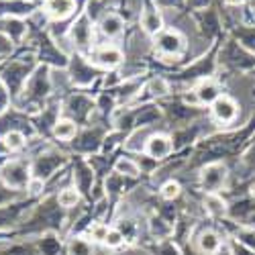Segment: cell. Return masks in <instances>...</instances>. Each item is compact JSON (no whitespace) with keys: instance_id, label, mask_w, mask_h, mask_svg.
I'll use <instances>...</instances> for the list:
<instances>
[{"instance_id":"43","label":"cell","mask_w":255,"mask_h":255,"mask_svg":"<svg viewBox=\"0 0 255 255\" xmlns=\"http://www.w3.org/2000/svg\"><path fill=\"white\" fill-rule=\"evenodd\" d=\"M109 231H111V225L106 221H94V223H90V227L86 229L84 235H86L94 245H104Z\"/></svg>"},{"instance_id":"49","label":"cell","mask_w":255,"mask_h":255,"mask_svg":"<svg viewBox=\"0 0 255 255\" xmlns=\"http://www.w3.org/2000/svg\"><path fill=\"white\" fill-rule=\"evenodd\" d=\"M12 96L8 92V88L2 84V80H0V115H4L8 109H12Z\"/></svg>"},{"instance_id":"18","label":"cell","mask_w":255,"mask_h":255,"mask_svg":"<svg viewBox=\"0 0 255 255\" xmlns=\"http://www.w3.org/2000/svg\"><path fill=\"white\" fill-rule=\"evenodd\" d=\"M192 16H194V27H196V31L200 33L202 41H204L206 45H210L212 39L221 35V27H223V23H221V12H219L215 6H210V8H206V10L194 12Z\"/></svg>"},{"instance_id":"27","label":"cell","mask_w":255,"mask_h":255,"mask_svg":"<svg viewBox=\"0 0 255 255\" xmlns=\"http://www.w3.org/2000/svg\"><path fill=\"white\" fill-rule=\"evenodd\" d=\"M125 18L117 12V10H109V12H104L98 20H96V33H100L102 37L106 39H117L125 33Z\"/></svg>"},{"instance_id":"10","label":"cell","mask_w":255,"mask_h":255,"mask_svg":"<svg viewBox=\"0 0 255 255\" xmlns=\"http://www.w3.org/2000/svg\"><path fill=\"white\" fill-rule=\"evenodd\" d=\"M217 61L219 66H225L235 72H249L255 68V55L249 53L245 47H241L233 37L227 43H223L221 51L217 53Z\"/></svg>"},{"instance_id":"2","label":"cell","mask_w":255,"mask_h":255,"mask_svg":"<svg viewBox=\"0 0 255 255\" xmlns=\"http://www.w3.org/2000/svg\"><path fill=\"white\" fill-rule=\"evenodd\" d=\"M37 63V55L33 49H20L18 53H12V57H8L2 66V72H0V80L8 88L12 100L18 98V94L23 92L27 80L31 78V74L35 72ZM14 104V102H12Z\"/></svg>"},{"instance_id":"33","label":"cell","mask_w":255,"mask_h":255,"mask_svg":"<svg viewBox=\"0 0 255 255\" xmlns=\"http://www.w3.org/2000/svg\"><path fill=\"white\" fill-rule=\"evenodd\" d=\"M202 208L210 219H225L229 212V202L221 192H210L202 196Z\"/></svg>"},{"instance_id":"26","label":"cell","mask_w":255,"mask_h":255,"mask_svg":"<svg viewBox=\"0 0 255 255\" xmlns=\"http://www.w3.org/2000/svg\"><path fill=\"white\" fill-rule=\"evenodd\" d=\"M39 8L41 4L35 2V0H0V18H29Z\"/></svg>"},{"instance_id":"46","label":"cell","mask_w":255,"mask_h":255,"mask_svg":"<svg viewBox=\"0 0 255 255\" xmlns=\"http://www.w3.org/2000/svg\"><path fill=\"white\" fill-rule=\"evenodd\" d=\"M104 247L106 249H111V251H121L123 247H127V241L123 237V233L115 227H111L109 231V235H106V241H104Z\"/></svg>"},{"instance_id":"9","label":"cell","mask_w":255,"mask_h":255,"mask_svg":"<svg viewBox=\"0 0 255 255\" xmlns=\"http://www.w3.org/2000/svg\"><path fill=\"white\" fill-rule=\"evenodd\" d=\"M70 84L74 88H90L92 84L98 80V76H102V72L92 63V59L88 55H82L78 51H74L70 55V63L66 70Z\"/></svg>"},{"instance_id":"17","label":"cell","mask_w":255,"mask_h":255,"mask_svg":"<svg viewBox=\"0 0 255 255\" xmlns=\"http://www.w3.org/2000/svg\"><path fill=\"white\" fill-rule=\"evenodd\" d=\"M10 131H20V133H25L29 139L37 137V131L33 127L31 117L25 115L23 111L14 109V106H12V109H8L4 115H0V137H4Z\"/></svg>"},{"instance_id":"51","label":"cell","mask_w":255,"mask_h":255,"mask_svg":"<svg viewBox=\"0 0 255 255\" xmlns=\"http://www.w3.org/2000/svg\"><path fill=\"white\" fill-rule=\"evenodd\" d=\"M215 0H186V6L192 10V12H200V10H206L212 6Z\"/></svg>"},{"instance_id":"31","label":"cell","mask_w":255,"mask_h":255,"mask_svg":"<svg viewBox=\"0 0 255 255\" xmlns=\"http://www.w3.org/2000/svg\"><path fill=\"white\" fill-rule=\"evenodd\" d=\"M0 255H41L33 243V239L6 237L0 239Z\"/></svg>"},{"instance_id":"8","label":"cell","mask_w":255,"mask_h":255,"mask_svg":"<svg viewBox=\"0 0 255 255\" xmlns=\"http://www.w3.org/2000/svg\"><path fill=\"white\" fill-rule=\"evenodd\" d=\"M0 180L12 190L27 192V186L33 180L31 159H27V155H23V153L14 155L12 159H8L2 167H0Z\"/></svg>"},{"instance_id":"6","label":"cell","mask_w":255,"mask_h":255,"mask_svg":"<svg viewBox=\"0 0 255 255\" xmlns=\"http://www.w3.org/2000/svg\"><path fill=\"white\" fill-rule=\"evenodd\" d=\"M61 117L76 121L80 127H86L96 119V98L84 92H72L61 100Z\"/></svg>"},{"instance_id":"50","label":"cell","mask_w":255,"mask_h":255,"mask_svg":"<svg viewBox=\"0 0 255 255\" xmlns=\"http://www.w3.org/2000/svg\"><path fill=\"white\" fill-rule=\"evenodd\" d=\"M153 2L163 10H180L186 4V0H153Z\"/></svg>"},{"instance_id":"29","label":"cell","mask_w":255,"mask_h":255,"mask_svg":"<svg viewBox=\"0 0 255 255\" xmlns=\"http://www.w3.org/2000/svg\"><path fill=\"white\" fill-rule=\"evenodd\" d=\"M33 243L37 247V251L41 255H63L66 253V241H63V235L59 233H43L39 237H33Z\"/></svg>"},{"instance_id":"44","label":"cell","mask_w":255,"mask_h":255,"mask_svg":"<svg viewBox=\"0 0 255 255\" xmlns=\"http://www.w3.org/2000/svg\"><path fill=\"white\" fill-rule=\"evenodd\" d=\"M235 241H239L243 247L255 253V229L251 227H241L235 231Z\"/></svg>"},{"instance_id":"13","label":"cell","mask_w":255,"mask_h":255,"mask_svg":"<svg viewBox=\"0 0 255 255\" xmlns=\"http://www.w3.org/2000/svg\"><path fill=\"white\" fill-rule=\"evenodd\" d=\"M229 167L225 161H208L198 167V186L204 194L223 192L229 184Z\"/></svg>"},{"instance_id":"24","label":"cell","mask_w":255,"mask_h":255,"mask_svg":"<svg viewBox=\"0 0 255 255\" xmlns=\"http://www.w3.org/2000/svg\"><path fill=\"white\" fill-rule=\"evenodd\" d=\"M0 33H4L14 45H23L29 39V20L27 18H14V16H6L0 18Z\"/></svg>"},{"instance_id":"11","label":"cell","mask_w":255,"mask_h":255,"mask_svg":"<svg viewBox=\"0 0 255 255\" xmlns=\"http://www.w3.org/2000/svg\"><path fill=\"white\" fill-rule=\"evenodd\" d=\"M41 198H20L16 202L0 206V233H12L25 223L29 212L35 208V204Z\"/></svg>"},{"instance_id":"16","label":"cell","mask_w":255,"mask_h":255,"mask_svg":"<svg viewBox=\"0 0 255 255\" xmlns=\"http://www.w3.org/2000/svg\"><path fill=\"white\" fill-rule=\"evenodd\" d=\"M139 25L145 37L153 39L157 33L165 29V16L163 10L153 2V0H141V8H139Z\"/></svg>"},{"instance_id":"4","label":"cell","mask_w":255,"mask_h":255,"mask_svg":"<svg viewBox=\"0 0 255 255\" xmlns=\"http://www.w3.org/2000/svg\"><path fill=\"white\" fill-rule=\"evenodd\" d=\"M72 161V153L57 149L53 143H49L47 147H43L37 155L31 157V169H33V178L39 180H51L57 172H61L63 167H68Z\"/></svg>"},{"instance_id":"39","label":"cell","mask_w":255,"mask_h":255,"mask_svg":"<svg viewBox=\"0 0 255 255\" xmlns=\"http://www.w3.org/2000/svg\"><path fill=\"white\" fill-rule=\"evenodd\" d=\"M231 33L241 47L255 55V25H237L235 29H231Z\"/></svg>"},{"instance_id":"19","label":"cell","mask_w":255,"mask_h":255,"mask_svg":"<svg viewBox=\"0 0 255 255\" xmlns=\"http://www.w3.org/2000/svg\"><path fill=\"white\" fill-rule=\"evenodd\" d=\"M210 119L217 125H233L239 119V102L231 94H221L210 104Z\"/></svg>"},{"instance_id":"30","label":"cell","mask_w":255,"mask_h":255,"mask_svg":"<svg viewBox=\"0 0 255 255\" xmlns=\"http://www.w3.org/2000/svg\"><path fill=\"white\" fill-rule=\"evenodd\" d=\"M194 247L200 255H219L223 249V237L217 231L204 229L194 237Z\"/></svg>"},{"instance_id":"15","label":"cell","mask_w":255,"mask_h":255,"mask_svg":"<svg viewBox=\"0 0 255 255\" xmlns=\"http://www.w3.org/2000/svg\"><path fill=\"white\" fill-rule=\"evenodd\" d=\"M90 59L100 72H113L127 61V55L115 43H96V47L90 53Z\"/></svg>"},{"instance_id":"35","label":"cell","mask_w":255,"mask_h":255,"mask_svg":"<svg viewBox=\"0 0 255 255\" xmlns=\"http://www.w3.org/2000/svg\"><path fill=\"white\" fill-rule=\"evenodd\" d=\"M113 172H117V174H121V176H125V178H131V180H139V178L143 176L137 157H135V155H129V153L119 155V157L115 159Z\"/></svg>"},{"instance_id":"52","label":"cell","mask_w":255,"mask_h":255,"mask_svg":"<svg viewBox=\"0 0 255 255\" xmlns=\"http://www.w3.org/2000/svg\"><path fill=\"white\" fill-rule=\"evenodd\" d=\"M12 157H14V155H12V153L6 149V145H4L2 137H0V167H2V165H4L8 159H12Z\"/></svg>"},{"instance_id":"12","label":"cell","mask_w":255,"mask_h":255,"mask_svg":"<svg viewBox=\"0 0 255 255\" xmlns=\"http://www.w3.org/2000/svg\"><path fill=\"white\" fill-rule=\"evenodd\" d=\"M217 68H219V61H217V55L215 53H204V55H200L198 59H194L190 66H186V68H182L178 74H176V82H180V84H184V86H188V84H196L198 82H202V80H208V78H212L215 76V72H217Z\"/></svg>"},{"instance_id":"25","label":"cell","mask_w":255,"mask_h":255,"mask_svg":"<svg viewBox=\"0 0 255 255\" xmlns=\"http://www.w3.org/2000/svg\"><path fill=\"white\" fill-rule=\"evenodd\" d=\"M137 180H131V178H125L117 172H111L102 180V188H104V196L109 200H117L121 196H125L127 192H131L135 188Z\"/></svg>"},{"instance_id":"32","label":"cell","mask_w":255,"mask_h":255,"mask_svg":"<svg viewBox=\"0 0 255 255\" xmlns=\"http://www.w3.org/2000/svg\"><path fill=\"white\" fill-rule=\"evenodd\" d=\"M192 92L196 94V100H198L200 106H210L221 94H225L223 88H221V84L215 78H208V80L198 82L196 86L192 88Z\"/></svg>"},{"instance_id":"53","label":"cell","mask_w":255,"mask_h":255,"mask_svg":"<svg viewBox=\"0 0 255 255\" xmlns=\"http://www.w3.org/2000/svg\"><path fill=\"white\" fill-rule=\"evenodd\" d=\"M225 6H231V8H245L249 6V0H223Z\"/></svg>"},{"instance_id":"37","label":"cell","mask_w":255,"mask_h":255,"mask_svg":"<svg viewBox=\"0 0 255 255\" xmlns=\"http://www.w3.org/2000/svg\"><path fill=\"white\" fill-rule=\"evenodd\" d=\"M55 198H57V204H59L63 210H68V212L80 208L82 202H86V200H84V196L80 194V190H78L74 184H70V186H66V188H61L59 192L55 194Z\"/></svg>"},{"instance_id":"20","label":"cell","mask_w":255,"mask_h":255,"mask_svg":"<svg viewBox=\"0 0 255 255\" xmlns=\"http://www.w3.org/2000/svg\"><path fill=\"white\" fill-rule=\"evenodd\" d=\"M145 155H149L151 159L163 163L169 159V155L174 153V141H172V135L165 133V131H155L149 141L145 145Z\"/></svg>"},{"instance_id":"36","label":"cell","mask_w":255,"mask_h":255,"mask_svg":"<svg viewBox=\"0 0 255 255\" xmlns=\"http://www.w3.org/2000/svg\"><path fill=\"white\" fill-rule=\"evenodd\" d=\"M253 215H255V198H251V196L237 198L235 202L229 204L227 217L233 219V221H247Z\"/></svg>"},{"instance_id":"47","label":"cell","mask_w":255,"mask_h":255,"mask_svg":"<svg viewBox=\"0 0 255 255\" xmlns=\"http://www.w3.org/2000/svg\"><path fill=\"white\" fill-rule=\"evenodd\" d=\"M241 169L245 172L243 176H255V143L243 153V157H241Z\"/></svg>"},{"instance_id":"28","label":"cell","mask_w":255,"mask_h":255,"mask_svg":"<svg viewBox=\"0 0 255 255\" xmlns=\"http://www.w3.org/2000/svg\"><path fill=\"white\" fill-rule=\"evenodd\" d=\"M155 131H159L157 127H137V129H133L129 135H127V139L123 143L125 153H129V155H141L145 151L147 141H149V137Z\"/></svg>"},{"instance_id":"48","label":"cell","mask_w":255,"mask_h":255,"mask_svg":"<svg viewBox=\"0 0 255 255\" xmlns=\"http://www.w3.org/2000/svg\"><path fill=\"white\" fill-rule=\"evenodd\" d=\"M14 43H12V41L4 35V33H0V63H2V61H6L12 53H14Z\"/></svg>"},{"instance_id":"7","label":"cell","mask_w":255,"mask_h":255,"mask_svg":"<svg viewBox=\"0 0 255 255\" xmlns=\"http://www.w3.org/2000/svg\"><path fill=\"white\" fill-rule=\"evenodd\" d=\"M188 49V41L186 35L178 29H163L161 33H157L151 39V51L157 55V59L161 61H172V59H180L184 57Z\"/></svg>"},{"instance_id":"21","label":"cell","mask_w":255,"mask_h":255,"mask_svg":"<svg viewBox=\"0 0 255 255\" xmlns=\"http://www.w3.org/2000/svg\"><path fill=\"white\" fill-rule=\"evenodd\" d=\"M133 117H135V129L137 127H157L165 121V115L157 102H145L133 104Z\"/></svg>"},{"instance_id":"40","label":"cell","mask_w":255,"mask_h":255,"mask_svg":"<svg viewBox=\"0 0 255 255\" xmlns=\"http://www.w3.org/2000/svg\"><path fill=\"white\" fill-rule=\"evenodd\" d=\"M149 255H184L180 243L176 239H163V241H151L143 245Z\"/></svg>"},{"instance_id":"1","label":"cell","mask_w":255,"mask_h":255,"mask_svg":"<svg viewBox=\"0 0 255 255\" xmlns=\"http://www.w3.org/2000/svg\"><path fill=\"white\" fill-rule=\"evenodd\" d=\"M55 96V88H53V70L47 66H39L35 68V72L31 74V78L27 80L23 92L18 94V98L14 100V109L23 111L25 115L33 117L39 111L45 109V104Z\"/></svg>"},{"instance_id":"45","label":"cell","mask_w":255,"mask_h":255,"mask_svg":"<svg viewBox=\"0 0 255 255\" xmlns=\"http://www.w3.org/2000/svg\"><path fill=\"white\" fill-rule=\"evenodd\" d=\"M20 198H27V192H18V190H12V188H8L2 180H0V206L16 202Z\"/></svg>"},{"instance_id":"38","label":"cell","mask_w":255,"mask_h":255,"mask_svg":"<svg viewBox=\"0 0 255 255\" xmlns=\"http://www.w3.org/2000/svg\"><path fill=\"white\" fill-rule=\"evenodd\" d=\"M66 255H98L96 245L86 235H70L66 241Z\"/></svg>"},{"instance_id":"22","label":"cell","mask_w":255,"mask_h":255,"mask_svg":"<svg viewBox=\"0 0 255 255\" xmlns=\"http://www.w3.org/2000/svg\"><path fill=\"white\" fill-rule=\"evenodd\" d=\"M145 233L151 241H163V239H174V225L167 219H163L157 210L149 212L145 219Z\"/></svg>"},{"instance_id":"3","label":"cell","mask_w":255,"mask_h":255,"mask_svg":"<svg viewBox=\"0 0 255 255\" xmlns=\"http://www.w3.org/2000/svg\"><path fill=\"white\" fill-rule=\"evenodd\" d=\"M66 41L70 43L72 53L78 51L82 55L90 57L92 49L96 47V23L88 16L86 10H80V14L70 23Z\"/></svg>"},{"instance_id":"34","label":"cell","mask_w":255,"mask_h":255,"mask_svg":"<svg viewBox=\"0 0 255 255\" xmlns=\"http://www.w3.org/2000/svg\"><path fill=\"white\" fill-rule=\"evenodd\" d=\"M80 131V125L68 117H61L55 127H53V131H51V139L57 141V143H63V145H68L70 141H74V137L78 135Z\"/></svg>"},{"instance_id":"54","label":"cell","mask_w":255,"mask_h":255,"mask_svg":"<svg viewBox=\"0 0 255 255\" xmlns=\"http://www.w3.org/2000/svg\"><path fill=\"white\" fill-rule=\"evenodd\" d=\"M249 8H253V10H255V0H249Z\"/></svg>"},{"instance_id":"23","label":"cell","mask_w":255,"mask_h":255,"mask_svg":"<svg viewBox=\"0 0 255 255\" xmlns=\"http://www.w3.org/2000/svg\"><path fill=\"white\" fill-rule=\"evenodd\" d=\"M41 8L49 16L51 23H63L78 10V0H43Z\"/></svg>"},{"instance_id":"41","label":"cell","mask_w":255,"mask_h":255,"mask_svg":"<svg viewBox=\"0 0 255 255\" xmlns=\"http://www.w3.org/2000/svg\"><path fill=\"white\" fill-rule=\"evenodd\" d=\"M4 145H6V149L12 153V155H20L25 149H27V145H29V137L25 133H20V131H10L2 137Z\"/></svg>"},{"instance_id":"14","label":"cell","mask_w":255,"mask_h":255,"mask_svg":"<svg viewBox=\"0 0 255 255\" xmlns=\"http://www.w3.org/2000/svg\"><path fill=\"white\" fill-rule=\"evenodd\" d=\"M70 169H72V184L80 190V194L84 196L86 204H90V200H92V190H94V182H96V174H94L92 165L88 163L86 157L74 155V153H72Z\"/></svg>"},{"instance_id":"42","label":"cell","mask_w":255,"mask_h":255,"mask_svg":"<svg viewBox=\"0 0 255 255\" xmlns=\"http://www.w3.org/2000/svg\"><path fill=\"white\" fill-rule=\"evenodd\" d=\"M157 194H159V198L163 202H176L182 196V184L178 180H174V178H169V180L159 184Z\"/></svg>"},{"instance_id":"5","label":"cell","mask_w":255,"mask_h":255,"mask_svg":"<svg viewBox=\"0 0 255 255\" xmlns=\"http://www.w3.org/2000/svg\"><path fill=\"white\" fill-rule=\"evenodd\" d=\"M109 131H111V125L100 123V121H94V123H90L86 127H80V131L74 137V141L68 143L70 153L82 155V157H90V155L100 153L104 137H106Z\"/></svg>"}]
</instances>
